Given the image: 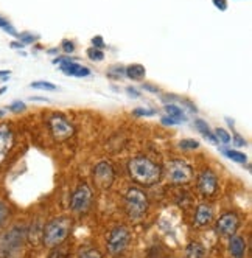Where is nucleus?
I'll list each match as a JSON object with an SVG mask.
<instances>
[{
  "label": "nucleus",
  "mask_w": 252,
  "mask_h": 258,
  "mask_svg": "<svg viewBox=\"0 0 252 258\" xmlns=\"http://www.w3.org/2000/svg\"><path fill=\"white\" fill-rule=\"evenodd\" d=\"M128 171L134 182L145 187L154 185L160 180L162 176V170L159 165L145 156H137L131 159L128 162Z\"/></svg>",
  "instance_id": "nucleus-1"
},
{
  "label": "nucleus",
  "mask_w": 252,
  "mask_h": 258,
  "mask_svg": "<svg viewBox=\"0 0 252 258\" xmlns=\"http://www.w3.org/2000/svg\"><path fill=\"white\" fill-rule=\"evenodd\" d=\"M72 230V219L67 216H59L51 219L48 224H45V227L42 229V243L47 247H58L61 246L69 233Z\"/></svg>",
  "instance_id": "nucleus-2"
},
{
  "label": "nucleus",
  "mask_w": 252,
  "mask_h": 258,
  "mask_svg": "<svg viewBox=\"0 0 252 258\" xmlns=\"http://www.w3.org/2000/svg\"><path fill=\"white\" fill-rule=\"evenodd\" d=\"M27 229L16 226L0 236V258H14L24 246Z\"/></svg>",
  "instance_id": "nucleus-3"
},
{
  "label": "nucleus",
  "mask_w": 252,
  "mask_h": 258,
  "mask_svg": "<svg viewBox=\"0 0 252 258\" xmlns=\"http://www.w3.org/2000/svg\"><path fill=\"white\" fill-rule=\"evenodd\" d=\"M148 206H150L148 198L140 188L131 187L128 191H126V195H124V210H126V215H128L131 219H134V221L142 219L148 210Z\"/></svg>",
  "instance_id": "nucleus-4"
},
{
  "label": "nucleus",
  "mask_w": 252,
  "mask_h": 258,
  "mask_svg": "<svg viewBox=\"0 0 252 258\" xmlns=\"http://www.w3.org/2000/svg\"><path fill=\"white\" fill-rule=\"evenodd\" d=\"M167 179L174 185H182L188 183L193 179V168L184 160H170L167 165Z\"/></svg>",
  "instance_id": "nucleus-5"
},
{
  "label": "nucleus",
  "mask_w": 252,
  "mask_h": 258,
  "mask_svg": "<svg viewBox=\"0 0 252 258\" xmlns=\"http://www.w3.org/2000/svg\"><path fill=\"white\" fill-rule=\"evenodd\" d=\"M51 136L56 142H66L75 134V126L72 124L62 114H53L48 118Z\"/></svg>",
  "instance_id": "nucleus-6"
},
{
  "label": "nucleus",
  "mask_w": 252,
  "mask_h": 258,
  "mask_svg": "<svg viewBox=\"0 0 252 258\" xmlns=\"http://www.w3.org/2000/svg\"><path fill=\"white\" fill-rule=\"evenodd\" d=\"M130 239H131V233L124 226L114 227L109 232V235H107V241H106L107 252H109L111 255L121 253L126 247H128Z\"/></svg>",
  "instance_id": "nucleus-7"
},
{
  "label": "nucleus",
  "mask_w": 252,
  "mask_h": 258,
  "mask_svg": "<svg viewBox=\"0 0 252 258\" xmlns=\"http://www.w3.org/2000/svg\"><path fill=\"white\" fill-rule=\"evenodd\" d=\"M114 177H115V173L109 162H100L94 170V180H95V185L100 190L109 188L114 182Z\"/></svg>",
  "instance_id": "nucleus-8"
},
{
  "label": "nucleus",
  "mask_w": 252,
  "mask_h": 258,
  "mask_svg": "<svg viewBox=\"0 0 252 258\" xmlns=\"http://www.w3.org/2000/svg\"><path fill=\"white\" fill-rule=\"evenodd\" d=\"M91 202H92V191L86 183H83V185H80L74 191V195H72L70 207L77 213H84L89 207H91Z\"/></svg>",
  "instance_id": "nucleus-9"
},
{
  "label": "nucleus",
  "mask_w": 252,
  "mask_h": 258,
  "mask_svg": "<svg viewBox=\"0 0 252 258\" xmlns=\"http://www.w3.org/2000/svg\"><path fill=\"white\" fill-rule=\"evenodd\" d=\"M240 227V218L237 213H224L223 216H220V219L217 221V226H215V229H217V232L223 236H232L235 235V232L238 230Z\"/></svg>",
  "instance_id": "nucleus-10"
},
{
  "label": "nucleus",
  "mask_w": 252,
  "mask_h": 258,
  "mask_svg": "<svg viewBox=\"0 0 252 258\" xmlns=\"http://www.w3.org/2000/svg\"><path fill=\"white\" fill-rule=\"evenodd\" d=\"M198 190L204 196H213L218 190V177L212 170H204L198 177Z\"/></svg>",
  "instance_id": "nucleus-11"
},
{
  "label": "nucleus",
  "mask_w": 252,
  "mask_h": 258,
  "mask_svg": "<svg viewBox=\"0 0 252 258\" xmlns=\"http://www.w3.org/2000/svg\"><path fill=\"white\" fill-rule=\"evenodd\" d=\"M14 146V133L10 124H0V165H2L10 151L13 150Z\"/></svg>",
  "instance_id": "nucleus-12"
},
{
  "label": "nucleus",
  "mask_w": 252,
  "mask_h": 258,
  "mask_svg": "<svg viewBox=\"0 0 252 258\" xmlns=\"http://www.w3.org/2000/svg\"><path fill=\"white\" fill-rule=\"evenodd\" d=\"M212 216H213V210L209 204H200L196 209V213H195V226L196 227H206L210 221H212Z\"/></svg>",
  "instance_id": "nucleus-13"
},
{
  "label": "nucleus",
  "mask_w": 252,
  "mask_h": 258,
  "mask_svg": "<svg viewBox=\"0 0 252 258\" xmlns=\"http://www.w3.org/2000/svg\"><path fill=\"white\" fill-rule=\"evenodd\" d=\"M229 252L233 258H244L246 256V241L243 236L232 235L229 241Z\"/></svg>",
  "instance_id": "nucleus-14"
},
{
  "label": "nucleus",
  "mask_w": 252,
  "mask_h": 258,
  "mask_svg": "<svg viewBox=\"0 0 252 258\" xmlns=\"http://www.w3.org/2000/svg\"><path fill=\"white\" fill-rule=\"evenodd\" d=\"M147 75V69L142 64H131L124 67V77H128L133 81H142Z\"/></svg>",
  "instance_id": "nucleus-15"
},
{
  "label": "nucleus",
  "mask_w": 252,
  "mask_h": 258,
  "mask_svg": "<svg viewBox=\"0 0 252 258\" xmlns=\"http://www.w3.org/2000/svg\"><path fill=\"white\" fill-rule=\"evenodd\" d=\"M195 127H196L198 131H200L201 134H203V137L209 139V142H210V143H215V145L218 143L217 137H215V134L210 131V127H209L207 121H204L203 118H195Z\"/></svg>",
  "instance_id": "nucleus-16"
},
{
  "label": "nucleus",
  "mask_w": 252,
  "mask_h": 258,
  "mask_svg": "<svg viewBox=\"0 0 252 258\" xmlns=\"http://www.w3.org/2000/svg\"><path fill=\"white\" fill-rule=\"evenodd\" d=\"M164 109H165V112L168 114V117L177 120L179 123L187 121V118H185V115H184V110H182L181 107H179V106H176V104H173V103H167V104L164 106Z\"/></svg>",
  "instance_id": "nucleus-17"
},
{
  "label": "nucleus",
  "mask_w": 252,
  "mask_h": 258,
  "mask_svg": "<svg viewBox=\"0 0 252 258\" xmlns=\"http://www.w3.org/2000/svg\"><path fill=\"white\" fill-rule=\"evenodd\" d=\"M80 67L81 66L78 62H75L72 58H69L67 61H64V62L59 64V70L64 73V75H67V77H75L77 72L80 70Z\"/></svg>",
  "instance_id": "nucleus-18"
},
{
  "label": "nucleus",
  "mask_w": 252,
  "mask_h": 258,
  "mask_svg": "<svg viewBox=\"0 0 252 258\" xmlns=\"http://www.w3.org/2000/svg\"><path fill=\"white\" fill-rule=\"evenodd\" d=\"M187 258H206V249L200 243H190L185 249Z\"/></svg>",
  "instance_id": "nucleus-19"
},
{
  "label": "nucleus",
  "mask_w": 252,
  "mask_h": 258,
  "mask_svg": "<svg viewBox=\"0 0 252 258\" xmlns=\"http://www.w3.org/2000/svg\"><path fill=\"white\" fill-rule=\"evenodd\" d=\"M221 153H223L227 159H230V160H233V162H237V163H246V160H247L246 154H243V153H240V151H235V150H224V148H221Z\"/></svg>",
  "instance_id": "nucleus-20"
},
{
  "label": "nucleus",
  "mask_w": 252,
  "mask_h": 258,
  "mask_svg": "<svg viewBox=\"0 0 252 258\" xmlns=\"http://www.w3.org/2000/svg\"><path fill=\"white\" fill-rule=\"evenodd\" d=\"M41 238H42L41 223H39V221H36V223H34V224L31 226V229H30V241H31L33 244H36Z\"/></svg>",
  "instance_id": "nucleus-21"
},
{
  "label": "nucleus",
  "mask_w": 252,
  "mask_h": 258,
  "mask_svg": "<svg viewBox=\"0 0 252 258\" xmlns=\"http://www.w3.org/2000/svg\"><path fill=\"white\" fill-rule=\"evenodd\" d=\"M107 77L112 80H121L124 77V67L123 66H112L107 69Z\"/></svg>",
  "instance_id": "nucleus-22"
},
{
  "label": "nucleus",
  "mask_w": 252,
  "mask_h": 258,
  "mask_svg": "<svg viewBox=\"0 0 252 258\" xmlns=\"http://www.w3.org/2000/svg\"><path fill=\"white\" fill-rule=\"evenodd\" d=\"M87 58L91 59V61L100 62V61L104 59V53H103V50H98L95 47H91V48L87 50Z\"/></svg>",
  "instance_id": "nucleus-23"
},
{
  "label": "nucleus",
  "mask_w": 252,
  "mask_h": 258,
  "mask_svg": "<svg viewBox=\"0 0 252 258\" xmlns=\"http://www.w3.org/2000/svg\"><path fill=\"white\" fill-rule=\"evenodd\" d=\"M215 137H217V140H220L221 143H224V145H227V143H230V134L226 131V129H223V127H218V129H215Z\"/></svg>",
  "instance_id": "nucleus-24"
},
{
  "label": "nucleus",
  "mask_w": 252,
  "mask_h": 258,
  "mask_svg": "<svg viewBox=\"0 0 252 258\" xmlns=\"http://www.w3.org/2000/svg\"><path fill=\"white\" fill-rule=\"evenodd\" d=\"M0 28H4V31H7L8 34L14 36V38H17V36H19V33L16 31V28L5 19V17H2V16H0Z\"/></svg>",
  "instance_id": "nucleus-25"
},
{
  "label": "nucleus",
  "mask_w": 252,
  "mask_h": 258,
  "mask_svg": "<svg viewBox=\"0 0 252 258\" xmlns=\"http://www.w3.org/2000/svg\"><path fill=\"white\" fill-rule=\"evenodd\" d=\"M179 148H182V150H196V148H200V142H196L193 139H184L179 142Z\"/></svg>",
  "instance_id": "nucleus-26"
},
{
  "label": "nucleus",
  "mask_w": 252,
  "mask_h": 258,
  "mask_svg": "<svg viewBox=\"0 0 252 258\" xmlns=\"http://www.w3.org/2000/svg\"><path fill=\"white\" fill-rule=\"evenodd\" d=\"M30 86H31L33 89L48 90V92H51V90H55V89H56V86H55V84H51V83H48V81H34V83H31Z\"/></svg>",
  "instance_id": "nucleus-27"
},
{
  "label": "nucleus",
  "mask_w": 252,
  "mask_h": 258,
  "mask_svg": "<svg viewBox=\"0 0 252 258\" xmlns=\"http://www.w3.org/2000/svg\"><path fill=\"white\" fill-rule=\"evenodd\" d=\"M156 114L154 109H145V107H137L133 110L134 117H153Z\"/></svg>",
  "instance_id": "nucleus-28"
},
{
  "label": "nucleus",
  "mask_w": 252,
  "mask_h": 258,
  "mask_svg": "<svg viewBox=\"0 0 252 258\" xmlns=\"http://www.w3.org/2000/svg\"><path fill=\"white\" fill-rule=\"evenodd\" d=\"M17 38L21 39V42L24 44V45H28V44H33L36 39H38V36H34V34H31V33H21Z\"/></svg>",
  "instance_id": "nucleus-29"
},
{
  "label": "nucleus",
  "mask_w": 252,
  "mask_h": 258,
  "mask_svg": "<svg viewBox=\"0 0 252 258\" xmlns=\"http://www.w3.org/2000/svg\"><path fill=\"white\" fill-rule=\"evenodd\" d=\"M78 258H103V256L97 249H86L80 253Z\"/></svg>",
  "instance_id": "nucleus-30"
},
{
  "label": "nucleus",
  "mask_w": 252,
  "mask_h": 258,
  "mask_svg": "<svg viewBox=\"0 0 252 258\" xmlns=\"http://www.w3.org/2000/svg\"><path fill=\"white\" fill-rule=\"evenodd\" d=\"M8 215H10V210H8V207H7V204H5V202L0 201V227L4 226V223L7 221Z\"/></svg>",
  "instance_id": "nucleus-31"
},
{
  "label": "nucleus",
  "mask_w": 252,
  "mask_h": 258,
  "mask_svg": "<svg viewBox=\"0 0 252 258\" xmlns=\"http://www.w3.org/2000/svg\"><path fill=\"white\" fill-rule=\"evenodd\" d=\"M8 109L11 110V112H14V114H19V112H24V110L27 109V106L22 101H14L13 104H10Z\"/></svg>",
  "instance_id": "nucleus-32"
},
{
  "label": "nucleus",
  "mask_w": 252,
  "mask_h": 258,
  "mask_svg": "<svg viewBox=\"0 0 252 258\" xmlns=\"http://www.w3.org/2000/svg\"><path fill=\"white\" fill-rule=\"evenodd\" d=\"M61 48H62V51L66 54H72V53L75 51V44L72 42V41H69V39H64L62 44H61Z\"/></svg>",
  "instance_id": "nucleus-33"
},
{
  "label": "nucleus",
  "mask_w": 252,
  "mask_h": 258,
  "mask_svg": "<svg viewBox=\"0 0 252 258\" xmlns=\"http://www.w3.org/2000/svg\"><path fill=\"white\" fill-rule=\"evenodd\" d=\"M92 45L98 50H103L106 47L104 44V39H103V36H95V38H92Z\"/></svg>",
  "instance_id": "nucleus-34"
},
{
  "label": "nucleus",
  "mask_w": 252,
  "mask_h": 258,
  "mask_svg": "<svg viewBox=\"0 0 252 258\" xmlns=\"http://www.w3.org/2000/svg\"><path fill=\"white\" fill-rule=\"evenodd\" d=\"M230 140L233 142V145L238 146V148H241V146H246V140L241 136H238V134H235V136H233V139H230Z\"/></svg>",
  "instance_id": "nucleus-35"
},
{
  "label": "nucleus",
  "mask_w": 252,
  "mask_h": 258,
  "mask_svg": "<svg viewBox=\"0 0 252 258\" xmlns=\"http://www.w3.org/2000/svg\"><path fill=\"white\" fill-rule=\"evenodd\" d=\"M212 2L220 11H226L227 10V0H212Z\"/></svg>",
  "instance_id": "nucleus-36"
},
{
  "label": "nucleus",
  "mask_w": 252,
  "mask_h": 258,
  "mask_svg": "<svg viewBox=\"0 0 252 258\" xmlns=\"http://www.w3.org/2000/svg\"><path fill=\"white\" fill-rule=\"evenodd\" d=\"M160 121H162V124H165V126H174V124H179V121H177V120H174V118H171V117H168V115L162 117V118H160Z\"/></svg>",
  "instance_id": "nucleus-37"
},
{
  "label": "nucleus",
  "mask_w": 252,
  "mask_h": 258,
  "mask_svg": "<svg viewBox=\"0 0 252 258\" xmlns=\"http://www.w3.org/2000/svg\"><path fill=\"white\" fill-rule=\"evenodd\" d=\"M89 75H91V70H89L87 67H80V70L77 72V75L75 77H78V78H83V77H89Z\"/></svg>",
  "instance_id": "nucleus-38"
},
{
  "label": "nucleus",
  "mask_w": 252,
  "mask_h": 258,
  "mask_svg": "<svg viewBox=\"0 0 252 258\" xmlns=\"http://www.w3.org/2000/svg\"><path fill=\"white\" fill-rule=\"evenodd\" d=\"M126 92H128L130 97H134V98H139L140 97V92L137 89H134V87H128V89H126Z\"/></svg>",
  "instance_id": "nucleus-39"
},
{
  "label": "nucleus",
  "mask_w": 252,
  "mask_h": 258,
  "mask_svg": "<svg viewBox=\"0 0 252 258\" xmlns=\"http://www.w3.org/2000/svg\"><path fill=\"white\" fill-rule=\"evenodd\" d=\"M143 90H150L151 94H157V92H159V89L156 86H153V84H143Z\"/></svg>",
  "instance_id": "nucleus-40"
},
{
  "label": "nucleus",
  "mask_w": 252,
  "mask_h": 258,
  "mask_svg": "<svg viewBox=\"0 0 252 258\" xmlns=\"http://www.w3.org/2000/svg\"><path fill=\"white\" fill-rule=\"evenodd\" d=\"M10 70H0V81H8Z\"/></svg>",
  "instance_id": "nucleus-41"
},
{
  "label": "nucleus",
  "mask_w": 252,
  "mask_h": 258,
  "mask_svg": "<svg viewBox=\"0 0 252 258\" xmlns=\"http://www.w3.org/2000/svg\"><path fill=\"white\" fill-rule=\"evenodd\" d=\"M30 100H31V101H44V103H45V101H48V100H47V98H44V97H31Z\"/></svg>",
  "instance_id": "nucleus-42"
},
{
  "label": "nucleus",
  "mask_w": 252,
  "mask_h": 258,
  "mask_svg": "<svg viewBox=\"0 0 252 258\" xmlns=\"http://www.w3.org/2000/svg\"><path fill=\"white\" fill-rule=\"evenodd\" d=\"M11 47H13V48H22L24 44H22V42H11Z\"/></svg>",
  "instance_id": "nucleus-43"
},
{
  "label": "nucleus",
  "mask_w": 252,
  "mask_h": 258,
  "mask_svg": "<svg viewBox=\"0 0 252 258\" xmlns=\"http://www.w3.org/2000/svg\"><path fill=\"white\" fill-rule=\"evenodd\" d=\"M48 53H50V54H55V53H58V48H50Z\"/></svg>",
  "instance_id": "nucleus-44"
},
{
  "label": "nucleus",
  "mask_w": 252,
  "mask_h": 258,
  "mask_svg": "<svg viewBox=\"0 0 252 258\" xmlns=\"http://www.w3.org/2000/svg\"><path fill=\"white\" fill-rule=\"evenodd\" d=\"M5 92H7V87H0V95L5 94Z\"/></svg>",
  "instance_id": "nucleus-45"
},
{
  "label": "nucleus",
  "mask_w": 252,
  "mask_h": 258,
  "mask_svg": "<svg viewBox=\"0 0 252 258\" xmlns=\"http://www.w3.org/2000/svg\"><path fill=\"white\" fill-rule=\"evenodd\" d=\"M4 114H5V110H0V117H2Z\"/></svg>",
  "instance_id": "nucleus-46"
}]
</instances>
